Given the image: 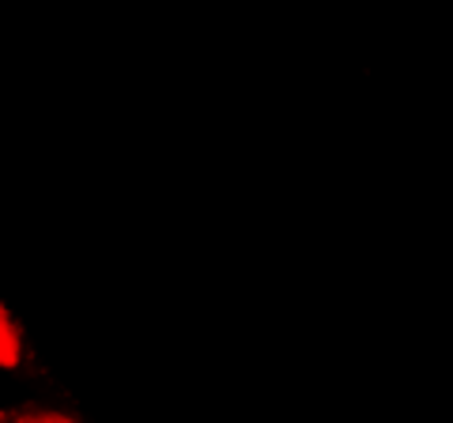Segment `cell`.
Segmentation results:
<instances>
[{
  "label": "cell",
  "mask_w": 453,
  "mask_h": 423,
  "mask_svg": "<svg viewBox=\"0 0 453 423\" xmlns=\"http://www.w3.org/2000/svg\"><path fill=\"white\" fill-rule=\"evenodd\" d=\"M0 329H4V366H16L19 363V336H16V329H12V314L4 310V314H0Z\"/></svg>",
  "instance_id": "6da1fadb"
}]
</instances>
